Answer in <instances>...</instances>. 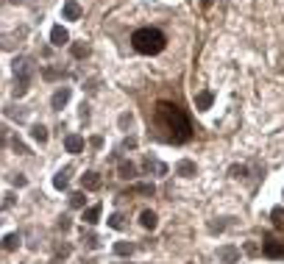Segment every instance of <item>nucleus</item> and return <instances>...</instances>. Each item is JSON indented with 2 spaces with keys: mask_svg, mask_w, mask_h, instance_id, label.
Instances as JSON below:
<instances>
[{
  "mask_svg": "<svg viewBox=\"0 0 284 264\" xmlns=\"http://www.w3.org/2000/svg\"><path fill=\"white\" fill-rule=\"evenodd\" d=\"M81 189H84V192H95V189H101V176H98L95 170L84 173V176H81Z\"/></svg>",
  "mask_w": 284,
  "mask_h": 264,
  "instance_id": "6",
  "label": "nucleus"
},
{
  "mask_svg": "<svg viewBox=\"0 0 284 264\" xmlns=\"http://www.w3.org/2000/svg\"><path fill=\"white\" fill-rule=\"evenodd\" d=\"M117 173H120V178H125V181H128V178H134V176H136V167L131 164V161H120Z\"/></svg>",
  "mask_w": 284,
  "mask_h": 264,
  "instance_id": "20",
  "label": "nucleus"
},
{
  "mask_svg": "<svg viewBox=\"0 0 284 264\" xmlns=\"http://www.w3.org/2000/svg\"><path fill=\"white\" fill-rule=\"evenodd\" d=\"M70 173H73V167H64V170H59L56 176H53V187H56V189H67Z\"/></svg>",
  "mask_w": 284,
  "mask_h": 264,
  "instance_id": "14",
  "label": "nucleus"
},
{
  "mask_svg": "<svg viewBox=\"0 0 284 264\" xmlns=\"http://www.w3.org/2000/svg\"><path fill=\"white\" fill-rule=\"evenodd\" d=\"M64 150H67V153H81V150H84V136L67 133V136H64Z\"/></svg>",
  "mask_w": 284,
  "mask_h": 264,
  "instance_id": "8",
  "label": "nucleus"
},
{
  "mask_svg": "<svg viewBox=\"0 0 284 264\" xmlns=\"http://www.w3.org/2000/svg\"><path fill=\"white\" fill-rule=\"evenodd\" d=\"M201 6H204V9H209V6H212V0H201Z\"/></svg>",
  "mask_w": 284,
  "mask_h": 264,
  "instance_id": "40",
  "label": "nucleus"
},
{
  "mask_svg": "<svg viewBox=\"0 0 284 264\" xmlns=\"http://www.w3.org/2000/svg\"><path fill=\"white\" fill-rule=\"evenodd\" d=\"M78 114H81V120L87 122V120H90V106H87V103H81V106H78Z\"/></svg>",
  "mask_w": 284,
  "mask_h": 264,
  "instance_id": "33",
  "label": "nucleus"
},
{
  "mask_svg": "<svg viewBox=\"0 0 284 264\" xmlns=\"http://www.w3.org/2000/svg\"><path fill=\"white\" fill-rule=\"evenodd\" d=\"M176 173L181 178H193L195 176V161H190V159H181L179 164H176Z\"/></svg>",
  "mask_w": 284,
  "mask_h": 264,
  "instance_id": "15",
  "label": "nucleus"
},
{
  "mask_svg": "<svg viewBox=\"0 0 284 264\" xmlns=\"http://www.w3.org/2000/svg\"><path fill=\"white\" fill-rule=\"evenodd\" d=\"M59 228H61V231H67V228H70V217H61V220H59Z\"/></svg>",
  "mask_w": 284,
  "mask_h": 264,
  "instance_id": "36",
  "label": "nucleus"
},
{
  "mask_svg": "<svg viewBox=\"0 0 284 264\" xmlns=\"http://www.w3.org/2000/svg\"><path fill=\"white\" fill-rule=\"evenodd\" d=\"M131 192H136V195H145V198H153L156 187H153V184H134V187H131Z\"/></svg>",
  "mask_w": 284,
  "mask_h": 264,
  "instance_id": "21",
  "label": "nucleus"
},
{
  "mask_svg": "<svg viewBox=\"0 0 284 264\" xmlns=\"http://www.w3.org/2000/svg\"><path fill=\"white\" fill-rule=\"evenodd\" d=\"M31 136H34V142L45 145V142H47V128L42 125V122H36L34 128H31Z\"/></svg>",
  "mask_w": 284,
  "mask_h": 264,
  "instance_id": "18",
  "label": "nucleus"
},
{
  "mask_svg": "<svg viewBox=\"0 0 284 264\" xmlns=\"http://www.w3.org/2000/svg\"><path fill=\"white\" fill-rule=\"evenodd\" d=\"M50 42L56 44V47H61V44L70 42V33L67 28H61V25H53V31H50Z\"/></svg>",
  "mask_w": 284,
  "mask_h": 264,
  "instance_id": "10",
  "label": "nucleus"
},
{
  "mask_svg": "<svg viewBox=\"0 0 284 264\" xmlns=\"http://www.w3.org/2000/svg\"><path fill=\"white\" fill-rule=\"evenodd\" d=\"M270 220H273V228L276 231H284V206H276L270 211Z\"/></svg>",
  "mask_w": 284,
  "mask_h": 264,
  "instance_id": "17",
  "label": "nucleus"
},
{
  "mask_svg": "<svg viewBox=\"0 0 284 264\" xmlns=\"http://www.w3.org/2000/svg\"><path fill=\"white\" fill-rule=\"evenodd\" d=\"M123 147H128V150H134V147H136V139H134V136H128V139L123 142Z\"/></svg>",
  "mask_w": 284,
  "mask_h": 264,
  "instance_id": "35",
  "label": "nucleus"
},
{
  "mask_svg": "<svg viewBox=\"0 0 284 264\" xmlns=\"http://www.w3.org/2000/svg\"><path fill=\"white\" fill-rule=\"evenodd\" d=\"M73 56H75V59H87V56H90V44L87 42H75L73 44Z\"/></svg>",
  "mask_w": 284,
  "mask_h": 264,
  "instance_id": "24",
  "label": "nucleus"
},
{
  "mask_svg": "<svg viewBox=\"0 0 284 264\" xmlns=\"http://www.w3.org/2000/svg\"><path fill=\"white\" fill-rule=\"evenodd\" d=\"M217 259L223 264H237L239 262V248H234V245H223L220 250H217Z\"/></svg>",
  "mask_w": 284,
  "mask_h": 264,
  "instance_id": "5",
  "label": "nucleus"
},
{
  "mask_svg": "<svg viewBox=\"0 0 284 264\" xmlns=\"http://www.w3.org/2000/svg\"><path fill=\"white\" fill-rule=\"evenodd\" d=\"M81 242L87 245V248H98V236H95V234H90V231H84V228H81Z\"/></svg>",
  "mask_w": 284,
  "mask_h": 264,
  "instance_id": "26",
  "label": "nucleus"
},
{
  "mask_svg": "<svg viewBox=\"0 0 284 264\" xmlns=\"http://www.w3.org/2000/svg\"><path fill=\"white\" fill-rule=\"evenodd\" d=\"M109 228H114V231H123L125 228V217L120 214V211H114L112 217H109Z\"/></svg>",
  "mask_w": 284,
  "mask_h": 264,
  "instance_id": "23",
  "label": "nucleus"
},
{
  "mask_svg": "<svg viewBox=\"0 0 284 264\" xmlns=\"http://www.w3.org/2000/svg\"><path fill=\"white\" fill-rule=\"evenodd\" d=\"M6 114H9L12 120H17V122H23L25 117H28V111H25L23 106H9V109H6Z\"/></svg>",
  "mask_w": 284,
  "mask_h": 264,
  "instance_id": "22",
  "label": "nucleus"
},
{
  "mask_svg": "<svg viewBox=\"0 0 284 264\" xmlns=\"http://www.w3.org/2000/svg\"><path fill=\"white\" fill-rule=\"evenodd\" d=\"M90 145H92V147H103V139H101V136H92Z\"/></svg>",
  "mask_w": 284,
  "mask_h": 264,
  "instance_id": "38",
  "label": "nucleus"
},
{
  "mask_svg": "<svg viewBox=\"0 0 284 264\" xmlns=\"http://www.w3.org/2000/svg\"><path fill=\"white\" fill-rule=\"evenodd\" d=\"M12 184H14V187H25V184H28V178L17 173V176H12Z\"/></svg>",
  "mask_w": 284,
  "mask_h": 264,
  "instance_id": "32",
  "label": "nucleus"
},
{
  "mask_svg": "<svg viewBox=\"0 0 284 264\" xmlns=\"http://www.w3.org/2000/svg\"><path fill=\"white\" fill-rule=\"evenodd\" d=\"M245 253H248V256H256V253H259V248H256L254 242H248V245H245Z\"/></svg>",
  "mask_w": 284,
  "mask_h": 264,
  "instance_id": "34",
  "label": "nucleus"
},
{
  "mask_svg": "<svg viewBox=\"0 0 284 264\" xmlns=\"http://www.w3.org/2000/svg\"><path fill=\"white\" fill-rule=\"evenodd\" d=\"M131 44H134L136 53L156 56V53H162V50H164L167 36H164L159 28H139V31H134V36H131Z\"/></svg>",
  "mask_w": 284,
  "mask_h": 264,
  "instance_id": "2",
  "label": "nucleus"
},
{
  "mask_svg": "<svg viewBox=\"0 0 284 264\" xmlns=\"http://www.w3.org/2000/svg\"><path fill=\"white\" fill-rule=\"evenodd\" d=\"M84 192H73V195H70V206H73V209H84Z\"/></svg>",
  "mask_w": 284,
  "mask_h": 264,
  "instance_id": "27",
  "label": "nucleus"
},
{
  "mask_svg": "<svg viewBox=\"0 0 284 264\" xmlns=\"http://www.w3.org/2000/svg\"><path fill=\"white\" fill-rule=\"evenodd\" d=\"M20 234H6V239H3V250H17L20 248Z\"/></svg>",
  "mask_w": 284,
  "mask_h": 264,
  "instance_id": "19",
  "label": "nucleus"
},
{
  "mask_svg": "<svg viewBox=\"0 0 284 264\" xmlns=\"http://www.w3.org/2000/svg\"><path fill=\"white\" fill-rule=\"evenodd\" d=\"M12 147H14V150H17V153H28V147H25V142H23V139H20V136H12Z\"/></svg>",
  "mask_w": 284,
  "mask_h": 264,
  "instance_id": "29",
  "label": "nucleus"
},
{
  "mask_svg": "<svg viewBox=\"0 0 284 264\" xmlns=\"http://www.w3.org/2000/svg\"><path fill=\"white\" fill-rule=\"evenodd\" d=\"M34 73H36V64H34L31 56H17V59H14V87H12L14 98H23L25 92H28Z\"/></svg>",
  "mask_w": 284,
  "mask_h": 264,
  "instance_id": "3",
  "label": "nucleus"
},
{
  "mask_svg": "<svg viewBox=\"0 0 284 264\" xmlns=\"http://www.w3.org/2000/svg\"><path fill=\"white\" fill-rule=\"evenodd\" d=\"M150 125L156 131V139L167 145H184L193 139V122L187 117V111L179 103H170V100H159L153 106Z\"/></svg>",
  "mask_w": 284,
  "mask_h": 264,
  "instance_id": "1",
  "label": "nucleus"
},
{
  "mask_svg": "<svg viewBox=\"0 0 284 264\" xmlns=\"http://www.w3.org/2000/svg\"><path fill=\"white\" fill-rule=\"evenodd\" d=\"M61 17H64V20H78V17H81L78 0H67V3H64V9H61Z\"/></svg>",
  "mask_w": 284,
  "mask_h": 264,
  "instance_id": "12",
  "label": "nucleus"
},
{
  "mask_svg": "<svg viewBox=\"0 0 284 264\" xmlns=\"http://www.w3.org/2000/svg\"><path fill=\"white\" fill-rule=\"evenodd\" d=\"M70 95H73V89H70V87L56 89V92H53V98H50V106H53V109H64V106H67V100H70Z\"/></svg>",
  "mask_w": 284,
  "mask_h": 264,
  "instance_id": "7",
  "label": "nucleus"
},
{
  "mask_svg": "<svg viewBox=\"0 0 284 264\" xmlns=\"http://www.w3.org/2000/svg\"><path fill=\"white\" fill-rule=\"evenodd\" d=\"M6 145V125H0V147Z\"/></svg>",
  "mask_w": 284,
  "mask_h": 264,
  "instance_id": "39",
  "label": "nucleus"
},
{
  "mask_svg": "<svg viewBox=\"0 0 284 264\" xmlns=\"http://www.w3.org/2000/svg\"><path fill=\"white\" fill-rule=\"evenodd\" d=\"M123 264H128V262H123Z\"/></svg>",
  "mask_w": 284,
  "mask_h": 264,
  "instance_id": "41",
  "label": "nucleus"
},
{
  "mask_svg": "<svg viewBox=\"0 0 284 264\" xmlns=\"http://www.w3.org/2000/svg\"><path fill=\"white\" fill-rule=\"evenodd\" d=\"M262 253L268 256V259H284V239L265 236V242H262Z\"/></svg>",
  "mask_w": 284,
  "mask_h": 264,
  "instance_id": "4",
  "label": "nucleus"
},
{
  "mask_svg": "<svg viewBox=\"0 0 284 264\" xmlns=\"http://www.w3.org/2000/svg\"><path fill=\"white\" fill-rule=\"evenodd\" d=\"M45 78H47V81H53V78H61V73H59L56 67H47V70H45Z\"/></svg>",
  "mask_w": 284,
  "mask_h": 264,
  "instance_id": "31",
  "label": "nucleus"
},
{
  "mask_svg": "<svg viewBox=\"0 0 284 264\" xmlns=\"http://www.w3.org/2000/svg\"><path fill=\"white\" fill-rule=\"evenodd\" d=\"M120 128H131V122H134V114H131V111H125V114H120Z\"/></svg>",
  "mask_w": 284,
  "mask_h": 264,
  "instance_id": "30",
  "label": "nucleus"
},
{
  "mask_svg": "<svg viewBox=\"0 0 284 264\" xmlns=\"http://www.w3.org/2000/svg\"><path fill=\"white\" fill-rule=\"evenodd\" d=\"M142 167H145V173H156V176H167V164H162L159 159H145L142 161Z\"/></svg>",
  "mask_w": 284,
  "mask_h": 264,
  "instance_id": "9",
  "label": "nucleus"
},
{
  "mask_svg": "<svg viewBox=\"0 0 284 264\" xmlns=\"http://www.w3.org/2000/svg\"><path fill=\"white\" fill-rule=\"evenodd\" d=\"M212 100H215V95H212L209 89L198 92V95H195V109H198V111H206L209 106H212Z\"/></svg>",
  "mask_w": 284,
  "mask_h": 264,
  "instance_id": "11",
  "label": "nucleus"
},
{
  "mask_svg": "<svg viewBox=\"0 0 284 264\" xmlns=\"http://www.w3.org/2000/svg\"><path fill=\"white\" fill-rule=\"evenodd\" d=\"M139 222H142V228H148V231H153V228L159 225V217H156V211L145 209L142 214H139Z\"/></svg>",
  "mask_w": 284,
  "mask_h": 264,
  "instance_id": "13",
  "label": "nucleus"
},
{
  "mask_svg": "<svg viewBox=\"0 0 284 264\" xmlns=\"http://www.w3.org/2000/svg\"><path fill=\"white\" fill-rule=\"evenodd\" d=\"M56 253H59V256H67V253H70V245H59Z\"/></svg>",
  "mask_w": 284,
  "mask_h": 264,
  "instance_id": "37",
  "label": "nucleus"
},
{
  "mask_svg": "<svg viewBox=\"0 0 284 264\" xmlns=\"http://www.w3.org/2000/svg\"><path fill=\"white\" fill-rule=\"evenodd\" d=\"M228 176H231V178H245V176H248V167H245V164H234L231 170H228Z\"/></svg>",
  "mask_w": 284,
  "mask_h": 264,
  "instance_id": "28",
  "label": "nucleus"
},
{
  "mask_svg": "<svg viewBox=\"0 0 284 264\" xmlns=\"http://www.w3.org/2000/svg\"><path fill=\"white\" fill-rule=\"evenodd\" d=\"M81 220L87 222V225H95V222L101 220V206H90V209H84Z\"/></svg>",
  "mask_w": 284,
  "mask_h": 264,
  "instance_id": "16",
  "label": "nucleus"
},
{
  "mask_svg": "<svg viewBox=\"0 0 284 264\" xmlns=\"http://www.w3.org/2000/svg\"><path fill=\"white\" fill-rule=\"evenodd\" d=\"M114 253L117 256H131L134 253V242H117L114 245Z\"/></svg>",
  "mask_w": 284,
  "mask_h": 264,
  "instance_id": "25",
  "label": "nucleus"
}]
</instances>
